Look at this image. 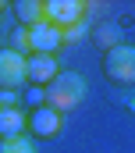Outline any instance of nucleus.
<instances>
[{"instance_id": "nucleus-14", "label": "nucleus", "mask_w": 135, "mask_h": 153, "mask_svg": "<svg viewBox=\"0 0 135 153\" xmlns=\"http://www.w3.org/2000/svg\"><path fill=\"white\" fill-rule=\"evenodd\" d=\"M7 107H18V93L14 89H0V111H7Z\"/></svg>"}, {"instance_id": "nucleus-10", "label": "nucleus", "mask_w": 135, "mask_h": 153, "mask_svg": "<svg viewBox=\"0 0 135 153\" xmlns=\"http://www.w3.org/2000/svg\"><path fill=\"white\" fill-rule=\"evenodd\" d=\"M18 135H25V114H22V107L0 111V139H18Z\"/></svg>"}, {"instance_id": "nucleus-4", "label": "nucleus", "mask_w": 135, "mask_h": 153, "mask_svg": "<svg viewBox=\"0 0 135 153\" xmlns=\"http://www.w3.org/2000/svg\"><path fill=\"white\" fill-rule=\"evenodd\" d=\"M85 11H89V4H82V0H46V22L57 25V29H68V25L82 22Z\"/></svg>"}, {"instance_id": "nucleus-11", "label": "nucleus", "mask_w": 135, "mask_h": 153, "mask_svg": "<svg viewBox=\"0 0 135 153\" xmlns=\"http://www.w3.org/2000/svg\"><path fill=\"white\" fill-rule=\"evenodd\" d=\"M85 32H89V14H85L82 22H75V25H68V29H61V46H71V43L85 39Z\"/></svg>"}, {"instance_id": "nucleus-8", "label": "nucleus", "mask_w": 135, "mask_h": 153, "mask_svg": "<svg viewBox=\"0 0 135 153\" xmlns=\"http://www.w3.org/2000/svg\"><path fill=\"white\" fill-rule=\"evenodd\" d=\"M11 14L18 18L22 29H36L46 22V0H14L11 4Z\"/></svg>"}, {"instance_id": "nucleus-13", "label": "nucleus", "mask_w": 135, "mask_h": 153, "mask_svg": "<svg viewBox=\"0 0 135 153\" xmlns=\"http://www.w3.org/2000/svg\"><path fill=\"white\" fill-rule=\"evenodd\" d=\"M7 50H14V53L29 57V29H22V25H18V29L11 32V46H7Z\"/></svg>"}, {"instance_id": "nucleus-3", "label": "nucleus", "mask_w": 135, "mask_h": 153, "mask_svg": "<svg viewBox=\"0 0 135 153\" xmlns=\"http://www.w3.org/2000/svg\"><path fill=\"white\" fill-rule=\"evenodd\" d=\"M57 57L53 53H29L25 57V82H32L36 89H46L57 78Z\"/></svg>"}, {"instance_id": "nucleus-15", "label": "nucleus", "mask_w": 135, "mask_h": 153, "mask_svg": "<svg viewBox=\"0 0 135 153\" xmlns=\"http://www.w3.org/2000/svg\"><path fill=\"white\" fill-rule=\"evenodd\" d=\"M25 100L32 103V111H36V107H43V103H46V96H43V89H36V85L29 89V96H25Z\"/></svg>"}, {"instance_id": "nucleus-16", "label": "nucleus", "mask_w": 135, "mask_h": 153, "mask_svg": "<svg viewBox=\"0 0 135 153\" xmlns=\"http://www.w3.org/2000/svg\"><path fill=\"white\" fill-rule=\"evenodd\" d=\"M0 11H7V4H0Z\"/></svg>"}, {"instance_id": "nucleus-7", "label": "nucleus", "mask_w": 135, "mask_h": 153, "mask_svg": "<svg viewBox=\"0 0 135 153\" xmlns=\"http://www.w3.org/2000/svg\"><path fill=\"white\" fill-rule=\"evenodd\" d=\"M57 46H61V29L57 25L43 22V25L29 29V53H53Z\"/></svg>"}, {"instance_id": "nucleus-1", "label": "nucleus", "mask_w": 135, "mask_h": 153, "mask_svg": "<svg viewBox=\"0 0 135 153\" xmlns=\"http://www.w3.org/2000/svg\"><path fill=\"white\" fill-rule=\"evenodd\" d=\"M43 96H46L43 107H50L57 114H68V111H75L85 100V78L78 71H57V78L43 89Z\"/></svg>"}, {"instance_id": "nucleus-6", "label": "nucleus", "mask_w": 135, "mask_h": 153, "mask_svg": "<svg viewBox=\"0 0 135 153\" xmlns=\"http://www.w3.org/2000/svg\"><path fill=\"white\" fill-rule=\"evenodd\" d=\"M25 128L32 132L36 139H53V135L61 132V114L50 111V107H36L32 114L25 117Z\"/></svg>"}, {"instance_id": "nucleus-9", "label": "nucleus", "mask_w": 135, "mask_h": 153, "mask_svg": "<svg viewBox=\"0 0 135 153\" xmlns=\"http://www.w3.org/2000/svg\"><path fill=\"white\" fill-rule=\"evenodd\" d=\"M93 43L107 53V50H114V46H121V43H125V32H121V25H117L114 18H103V22L93 25Z\"/></svg>"}, {"instance_id": "nucleus-12", "label": "nucleus", "mask_w": 135, "mask_h": 153, "mask_svg": "<svg viewBox=\"0 0 135 153\" xmlns=\"http://www.w3.org/2000/svg\"><path fill=\"white\" fill-rule=\"evenodd\" d=\"M0 153H36L32 139L18 135V139H0Z\"/></svg>"}, {"instance_id": "nucleus-5", "label": "nucleus", "mask_w": 135, "mask_h": 153, "mask_svg": "<svg viewBox=\"0 0 135 153\" xmlns=\"http://www.w3.org/2000/svg\"><path fill=\"white\" fill-rule=\"evenodd\" d=\"M18 85H25V57L4 46L0 50V89L18 93Z\"/></svg>"}, {"instance_id": "nucleus-2", "label": "nucleus", "mask_w": 135, "mask_h": 153, "mask_svg": "<svg viewBox=\"0 0 135 153\" xmlns=\"http://www.w3.org/2000/svg\"><path fill=\"white\" fill-rule=\"evenodd\" d=\"M100 68L107 75V82H114V85H135V46L132 43H121V46L107 50Z\"/></svg>"}]
</instances>
